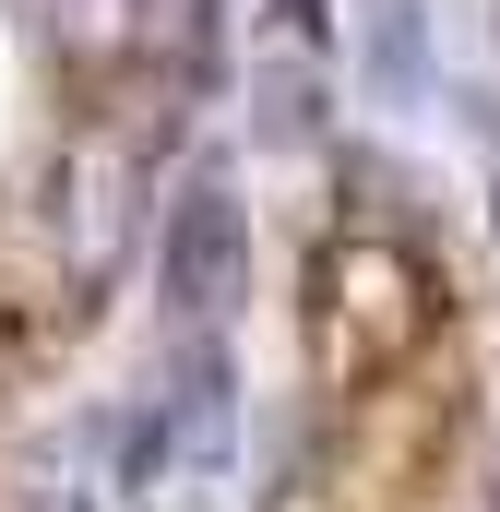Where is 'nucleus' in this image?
Instances as JSON below:
<instances>
[{
    "label": "nucleus",
    "mask_w": 500,
    "mask_h": 512,
    "mask_svg": "<svg viewBox=\"0 0 500 512\" xmlns=\"http://www.w3.org/2000/svg\"><path fill=\"white\" fill-rule=\"evenodd\" d=\"M274 12H286V24H298V36H322V0H274Z\"/></svg>",
    "instance_id": "obj_2"
},
{
    "label": "nucleus",
    "mask_w": 500,
    "mask_h": 512,
    "mask_svg": "<svg viewBox=\"0 0 500 512\" xmlns=\"http://www.w3.org/2000/svg\"><path fill=\"white\" fill-rule=\"evenodd\" d=\"M250 286V215L239 191L203 167L179 203H167V310H191V322H227Z\"/></svg>",
    "instance_id": "obj_1"
}]
</instances>
